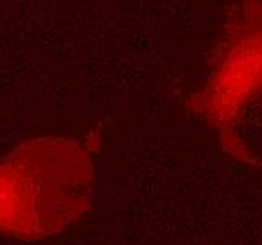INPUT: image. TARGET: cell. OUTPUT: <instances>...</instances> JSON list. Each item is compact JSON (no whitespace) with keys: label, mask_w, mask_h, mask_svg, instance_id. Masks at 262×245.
<instances>
[{"label":"cell","mask_w":262,"mask_h":245,"mask_svg":"<svg viewBox=\"0 0 262 245\" xmlns=\"http://www.w3.org/2000/svg\"><path fill=\"white\" fill-rule=\"evenodd\" d=\"M89 151L70 138H34L0 161V232L42 239L78 221L91 206Z\"/></svg>","instance_id":"6da1fadb"},{"label":"cell","mask_w":262,"mask_h":245,"mask_svg":"<svg viewBox=\"0 0 262 245\" xmlns=\"http://www.w3.org/2000/svg\"><path fill=\"white\" fill-rule=\"evenodd\" d=\"M262 96V2H242L228 12L209 78L191 108L219 132L223 147L239 161L251 153L238 130L245 112Z\"/></svg>","instance_id":"7a4b0ae2"}]
</instances>
